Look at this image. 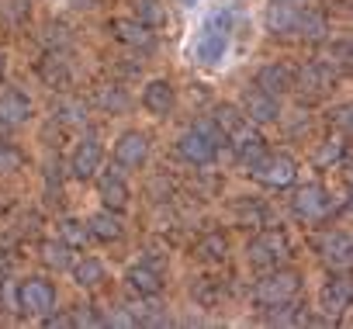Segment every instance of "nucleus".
<instances>
[{
	"label": "nucleus",
	"instance_id": "nucleus-29",
	"mask_svg": "<svg viewBox=\"0 0 353 329\" xmlns=\"http://www.w3.org/2000/svg\"><path fill=\"white\" fill-rule=\"evenodd\" d=\"M198 257H201V260H225V239H222L219 232L205 236V239L198 243Z\"/></svg>",
	"mask_w": 353,
	"mask_h": 329
},
{
	"label": "nucleus",
	"instance_id": "nucleus-9",
	"mask_svg": "<svg viewBox=\"0 0 353 329\" xmlns=\"http://www.w3.org/2000/svg\"><path fill=\"white\" fill-rule=\"evenodd\" d=\"M173 104H176V94H173V83H170V80L156 77V80L145 83V90H142V108H145L152 118H166V114L173 111Z\"/></svg>",
	"mask_w": 353,
	"mask_h": 329
},
{
	"label": "nucleus",
	"instance_id": "nucleus-25",
	"mask_svg": "<svg viewBox=\"0 0 353 329\" xmlns=\"http://www.w3.org/2000/svg\"><path fill=\"white\" fill-rule=\"evenodd\" d=\"M77 284L80 288H97L104 277H108V270H104V263L101 260H94V257H83L80 263H77Z\"/></svg>",
	"mask_w": 353,
	"mask_h": 329
},
{
	"label": "nucleus",
	"instance_id": "nucleus-13",
	"mask_svg": "<svg viewBox=\"0 0 353 329\" xmlns=\"http://www.w3.org/2000/svg\"><path fill=\"white\" fill-rule=\"evenodd\" d=\"M319 253H322V260H325L329 267H346V263H350V253H353L350 236H346L343 229L322 232V236H319Z\"/></svg>",
	"mask_w": 353,
	"mask_h": 329
},
{
	"label": "nucleus",
	"instance_id": "nucleus-15",
	"mask_svg": "<svg viewBox=\"0 0 353 329\" xmlns=\"http://www.w3.org/2000/svg\"><path fill=\"white\" fill-rule=\"evenodd\" d=\"M32 118V101L21 90H4L0 94V121L4 125H25Z\"/></svg>",
	"mask_w": 353,
	"mask_h": 329
},
{
	"label": "nucleus",
	"instance_id": "nucleus-32",
	"mask_svg": "<svg viewBox=\"0 0 353 329\" xmlns=\"http://www.w3.org/2000/svg\"><path fill=\"white\" fill-rule=\"evenodd\" d=\"M243 121H246V114H239L232 104H222V108L215 111V125H219L222 132H236Z\"/></svg>",
	"mask_w": 353,
	"mask_h": 329
},
{
	"label": "nucleus",
	"instance_id": "nucleus-30",
	"mask_svg": "<svg viewBox=\"0 0 353 329\" xmlns=\"http://www.w3.org/2000/svg\"><path fill=\"white\" fill-rule=\"evenodd\" d=\"M21 167H25V156L11 142H0V174H14Z\"/></svg>",
	"mask_w": 353,
	"mask_h": 329
},
{
	"label": "nucleus",
	"instance_id": "nucleus-11",
	"mask_svg": "<svg viewBox=\"0 0 353 329\" xmlns=\"http://www.w3.org/2000/svg\"><path fill=\"white\" fill-rule=\"evenodd\" d=\"M176 149H181V156H184L188 163H194V167H205V163H212V159H215V149H219V146H215L201 128H191V132H184V135H181Z\"/></svg>",
	"mask_w": 353,
	"mask_h": 329
},
{
	"label": "nucleus",
	"instance_id": "nucleus-28",
	"mask_svg": "<svg viewBox=\"0 0 353 329\" xmlns=\"http://www.w3.org/2000/svg\"><path fill=\"white\" fill-rule=\"evenodd\" d=\"M42 260H46V267L63 270V267H70V246L66 243H42Z\"/></svg>",
	"mask_w": 353,
	"mask_h": 329
},
{
	"label": "nucleus",
	"instance_id": "nucleus-1",
	"mask_svg": "<svg viewBox=\"0 0 353 329\" xmlns=\"http://www.w3.org/2000/svg\"><path fill=\"white\" fill-rule=\"evenodd\" d=\"M229 21L232 14H212L205 21V28L198 32L194 39V63L201 66H219L225 56H229Z\"/></svg>",
	"mask_w": 353,
	"mask_h": 329
},
{
	"label": "nucleus",
	"instance_id": "nucleus-26",
	"mask_svg": "<svg viewBox=\"0 0 353 329\" xmlns=\"http://www.w3.org/2000/svg\"><path fill=\"white\" fill-rule=\"evenodd\" d=\"M97 104L104 108V111H111V114H121V111H128V94L121 90V87H101L97 90Z\"/></svg>",
	"mask_w": 353,
	"mask_h": 329
},
{
	"label": "nucleus",
	"instance_id": "nucleus-36",
	"mask_svg": "<svg viewBox=\"0 0 353 329\" xmlns=\"http://www.w3.org/2000/svg\"><path fill=\"white\" fill-rule=\"evenodd\" d=\"M46 326H73V322H70V315H49Z\"/></svg>",
	"mask_w": 353,
	"mask_h": 329
},
{
	"label": "nucleus",
	"instance_id": "nucleus-22",
	"mask_svg": "<svg viewBox=\"0 0 353 329\" xmlns=\"http://www.w3.org/2000/svg\"><path fill=\"white\" fill-rule=\"evenodd\" d=\"M294 32H298L301 39H312V42H319V39H325V32H329V21H325V14H319V11H298Z\"/></svg>",
	"mask_w": 353,
	"mask_h": 329
},
{
	"label": "nucleus",
	"instance_id": "nucleus-16",
	"mask_svg": "<svg viewBox=\"0 0 353 329\" xmlns=\"http://www.w3.org/2000/svg\"><path fill=\"white\" fill-rule=\"evenodd\" d=\"M298 83H301V90H308V94H325V90L336 87V70H332L329 63H312V66H305V70L298 73Z\"/></svg>",
	"mask_w": 353,
	"mask_h": 329
},
{
	"label": "nucleus",
	"instance_id": "nucleus-5",
	"mask_svg": "<svg viewBox=\"0 0 353 329\" xmlns=\"http://www.w3.org/2000/svg\"><path fill=\"white\" fill-rule=\"evenodd\" d=\"M246 257L253 267H277V260L288 257V236L284 232H263L246 246Z\"/></svg>",
	"mask_w": 353,
	"mask_h": 329
},
{
	"label": "nucleus",
	"instance_id": "nucleus-24",
	"mask_svg": "<svg viewBox=\"0 0 353 329\" xmlns=\"http://www.w3.org/2000/svg\"><path fill=\"white\" fill-rule=\"evenodd\" d=\"M52 114H56V121H63V125H83V121H87V104H83L80 97H63Z\"/></svg>",
	"mask_w": 353,
	"mask_h": 329
},
{
	"label": "nucleus",
	"instance_id": "nucleus-14",
	"mask_svg": "<svg viewBox=\"0 0 353 329\" xmlns=\"http://www.w3.org/2000/svg\"><path fill=\"white\" fill-rule=\"evenodd\" d=\"M256 87L267 90V94H274V97H281V94H288V90L294 87V70H291V66H281V63L260 66V73H256Z\"/></svg>",
	"mask_w": 353,
	"mask_h": 329
},
{
	"label": "nucleus",
	"instance_id": "nucleus-19",
	"mask_svg": "<svg viewBox=\"0 0 353 329\" xmlns=\"http://www.w3.org/2000/svg\"><path fill=\"white\" fill-rule=\"evenodd\" d=\"M97 188H101V201H104V208H111V212H121V208L128 205V198H132V195H128V184H125L118 174H104Z\"/></svg>",
	"mask_w": 353,
	"mask_h": 329
},
{
	"label": "nucleus",
	"instance_id": "nucleus-17",
	"mask_svg": "<svg viewBox=\"0 0 353 329\" xmlns=\"http://www.w3.org/2000/svg\"><path fill=\"white\" fill-rule=\"evenodd\" d=\"M350 281L346 277H332V281H325V288H322V295H319V301H322V312H329V315H336V312H343L346 305H350Z\"/></svg>",
	"mask_w": 353,
	"mask_h": 329
},
{
	"label": "nucleus",
	"instance_id": "nucleus-38",
	"mask_svg": "<svg viewBox=\"0 0 353 329\" xmlns=\"http://www.w3.org/2000/svg\"><path fill=\"white\" fill-rule=\"evenodd\" d=\"M0 80H4V52H0Z\"/></svg>",
	"mask_w": 353,
	"mask_h": 329
},
{
	"label": "nucleus",
	"instance_id": "nucleus-12",
	"mask_svg": "<svg viewBox=\"0 0 353 329\" xmlns=\"http://www.w3.org/2000/svg\"><path fill=\"white\" fill-rule=\"evenodd\" d=\"M101 163H104V146H101L97 139H83V142L77 146V152H73L70 170H73V177L90 181V177L101 170Z\"/></svg>",
	"mask_w": 353,
	"mask_h": 329
},
{
	"label": "nucleus",
	"instance_id": "nucleus-7",
	"mask_svg": "<svg viewBox=\"0 0 353 329\" xmlns=\"http://www.w3.org/2000/svg\"><path fill=\"white\" fill-rule=\"evenodd\" d=\"M114 159H118V167L139 170L142 163L149 159V135L145 132H125L114 142Z\"/></svg>",
	"mask_w": 353,
	"mask_h": 329
},
{
	"label": "nucleus",
	"instance_id": "nucleus-3",
	"mask_svg": "<svg viewBox=\"0 0 353 329\" xmlns=\"http://www.w3.org/2000/svg\"><path fill=\"white\" fill-rule=\"evenodd\" d=\"M298 288H301V277H298L294 270H277V274H270L267 281H260L256 301L274 308V305H281V301H291V298L298 295Z\"/></svg>",
	"mask_w": 353,
	"mask_h": 329
},
{
	"label": "nucleus",
	"instance_id": "nucleus-4",
	"mask_svg": "<svg viewBox=\"0 0 353 329\" xmlns=\"http://www.w3.org/2000/svg\"><path fill=\"white\" fill-rule=\"evenodd\" d=\"M291 208H294L298 219H305V222H319V219H325V215L332 212V198H329L325 188L308 184V188H301V191L291 198Z\"/></svg>",
	"mask_w": 353,
	"mask_h": 329
},
{
	"label": "nucleus",
	"instance_id": "nucleus-34",
	"mask_svg": "<svg viewBox=\"0 0 353 329\" xmlns=\"http://www.w3.org/2000/svg\"><path fill=\"white\" fill-rule=\"evenodd\" d=\"M0 11H4L11 21H25V18L32 14V0H4V4H0Z\"/></svg>",
	"mask_w": 353,
	"mask_h": 329
},
{
	"label": "nucleus",
	"instance_id": "nucleus-10",
	"mask_svg": "<svg viewBox=\"0 0 353 329\" xmlns=\"http://www.w3.org/2000/svg\"><path fill=\"white\" fill-rule=\"evenodd\" d=\"M243 114H246V121L267 125V121H277L281 118V104L267 90H246L243 94Z\"/></svg>",
	"mask_w": 353,
	"mask_h": 329
},
{
	"label": "nucleus",
	"instance_id": "nucleus-20",
	"mask_svg": "<svg viewBox=\"0 0 353 329\" xmlns=\"http://www.w3.org/2000/svg\"><path fill=\"white\" fill-rule=\"evenodd\" d=\"M87 229L97 236V239H104V243H111V239H118L121 232H125V226H121V219L111 212V208H104V212H97V215H90V222H87Z\"/></svg>",
	"mask_w": 353,
	"mask_h": 329
},
{
	"label": "nucleus",
	"instance_id": "nucleus-18",
	"mask_svg": "<svg viewBox=\"0 0 353 329\" xmlns=\"http://www.w3.org/2000/svg\"><path fill=\"white\" fill-rule=\"evenodd\" d=\"M294 21H298V11H294L291 0H274V4L267 8V28H270L274 35L294 32Z\"/></svg>",
	"mask_w": 353,
	"mask_h": 329
},
{
	"label": "nucleus",
	"instance_id": "nucleus-23",
	"mask_svg": "<svg viewBox=\"0 0 353 329\" xmlns=\"http://www.w3.org/2000/svg\"><path fill=\"white\" fill-rule=\"evenodd\" d=\"M135 21H142L145 28L166 25V4L163 0H135Z\"/></svg>",
	"mask_w": 353,
	"mask_h": 329
},
{
	"label": "nucleus",
	"instance_id": "nucleus-35",
	"mask_svg": "<svg viewBox=\"0 0 353 329\" xmlns=\"http://www.w3.org/2000/svg\"><path fill=\"white\" fill-rule=\"evenodd\" d=\"M70 322H73V326H101L104 319H101V315H94V308H83V312H77Z\"/></svg>",
	"mask_w": 353,
	"mask_h": 329
},
{
	"label": "nucleus",
	"instance_id": "nucleus-27",
	"mask_svg": "<svg viewBox=\"0 0 353 329\" xmlns=\"http://www.w3.org/2000/svg\"><path fill=\"white\" fill-rule=\"evenodd\" d=\"M42 77H46V83H49V87H63V83L70 80L66 63H63L59 56H46V63H42Z\"/></svg>",
	"mask_w": 353,
	"mask_h": 329
},
{
	"label": "nucleus",
	"instance_id": "nucleus-31",
	"mask_svg": "<svg viewBox=\"0 0 353 329\" xmlns=\"http://www.w3.org/2000/svg\"><path fill=\"white\" fill-rule=\"evenodd\" d=\"M59 229H63V243H66V246H83L87 236H90V229H87L83 222H77V219H66Z\"/></svg>",
	"mask_w": 353,
	"mask_h": 329
},
{
	"label": "nucleus",
	"instance_id": "nucleus-39",
	"mask_svg": "<svg viewBox=\"0 0 353 329\" xmlns=\"http://www.w3.org/2000/svg\"><path fill=\"white\" fill-rule=\"evenodd\" d=\"M184 4H188V8H191V4H198V0H184Z\"/></svg>",
	"mask_w": 353,
	"mask_h": 329
},
{
	"label": "nucleus",
	"instance_id": "nucleus-8",
	"mask_svg": "<svg viewBox=\"0 0 353 329\" xmlns=\"http://www.w3.org/2000/svg\"><path fill=\"white\" fill-rule=\"evenodd\" d=\"M108 28H111V35H114L118 42H125V46H132V49H139V52H152V46H156L152 32H149L142 21H135V18H114Z\"/></svg>",
	"mask_w": 353,
	"mask_h": 329
},
{
	"label": "nucleus",
	"instance_id": "nucleus-21",
	"mask_svg": "<svg viewBox=\"0 0 353 329\" xmlns=\"http://www.w3.org/2000/svg\"><path fill=\"white\" fill-rule=\"evenodd\" d=\"M128 288L139 291V295H159L163 277H159V270H152L149 263H139V267L128 270Z\"/></svg>",
	"mask_w": 353,
	"mask_h": 329
},
{
	"label": "nucleus",
	"instance_id": "nucleus-37",
	"mask_svg": "<svg viewBox=\"0 0 353 329\" xmlns=\"http://www.w3.org/2000/svg\"><path fill=\"white\" fill-rule=\"evenodd\" d=\"M70 4H73V8H80V11H90V8H97V4H101V0H70Z\"/></svg>",
	"mask_w": 353,
	"mask_h": 329
},
{
	"label": "nucleus",
	"instance_id": "nucleus-6",
	"mask_svg": "<svg viewBox=\"0 0 353 329\" xmlns=\"http://www.w3.org/2000/svg\"><path fill=\"white\" fill-rule=\"evenodd\" d=\"M18 298H21V312H28V315H49L52 305H56L52 284L49 281H39V277L25 281L21 291H18Z\"/></svg>",
	"mask_w": 353,
	"mask_h": 329
},
{
	"label": "nucleus",
	"instance_id": "nucleus-2",
	"mask_svg": "<svg viewBox=\"0 0 353 329\" xmlns=\"http://www.w3.org/2000/svg\"><path fill=\"white\" fill-rule=\"evenodd\" d=\"M260 184H267V188H288V184H294V177H298V167H294V159L291 156H263L256 167L250 170Z\"/></svg>",
	"mask_w": 353,
	"mask_h": 329
},
{
	"label": "nucleus",
	"instance_id": "nucleus-40",
	"mask_svg": "<svg viewBox=\"0 0 353 329\" xmlns=\"http://www.w3.org/2000/svg\"><path fill=\"white\" fill-rule=\"evenodd\" d=\"M291 4H294V0H291Z\"/></svg>",
	"mask_w": 353,
	"mask_h": 329
},
{
	"label": "nucleus",
	"instance_id": "nucleus-33",
	"mask_svg": "<svg viewBox=\"0 0 353 329\" xmlns=\"http://www.w3.org/2000/svg\"><path fill=\"white\" fill-rule=\"evenodd\" d=\"M339 159H343V142H339V139H329V142L319 149V156H315L319 167H332V163H339Z\"/></svg>",
	"mask_w": 353,
	"mask_h": 329
}]
</instances>
